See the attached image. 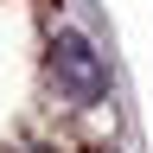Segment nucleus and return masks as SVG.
I'll list each match as a JSON object with an SVG mask.
<instances>
[{"label":"nucleus","instance_id":"f257e3e1","mask_svg":"<svg viewBox=\"0 0 153 153\" xmlns=\"http://www.w3.org/2000/svg\"><path fill=\"white\" fill-rule=\"evenodd\" d=\"M51 83L64 102H102L108 96V64L83 32H57L51 38Z\"/></svg>","mask_w":153,"mask_h":153}]
</instances>
